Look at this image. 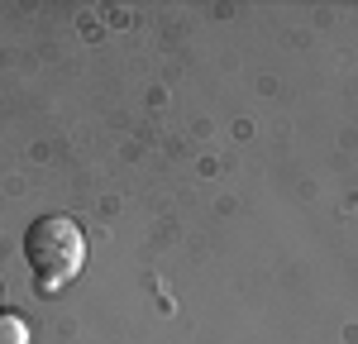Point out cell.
<instances>
[{"instance_id":"cell-1","label":"cell","mask_w":358,"mask_h":344,"mask_svg":"<svg viewBox=\"0 0 358 344\" xmlns=\"http://www.w3.org/2000/svg\"><path fill=\"white\" fill-rule=\"evenodd\" d=\"M24 258L29 273H34V287L43 296H53L82 273L86 263V234L72 215H38L34 225L24 229Z\"/></svg>"},{"instance_id":"cell-2","label":"cell","mask_w":358,"mask_h":344,"mask_svg":"<svg viewBox=\"0 0 358 344\" xmlns=\"http://www.w3.org/2000/svg\"><path fill=\"white\" fill-rule=\"evenodd\" d=\"M0 344H29V325L20 315L0 311Z\"/></svg>"}]
</instances>
